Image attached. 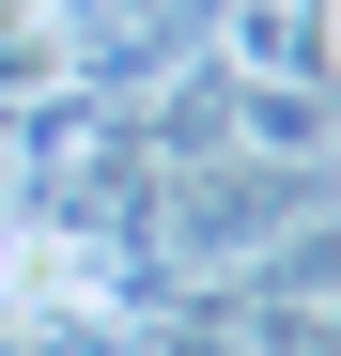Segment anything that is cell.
<instances>
[{
  "instance_id": "1",
  "label": "cell",
  "mask_w": 341,
  "mask_h": 356,
  "mask_svg": "<svg viewBox=\"0 0 341 356\" xmlns=\"http://www.w3.org/2000/svg\"><path fill=\"white\" fill-rule=\"evenodd\" d=\"M217 63H233V78L341 93V16H326V0H217Z\"/></svg>"
}]
</instances>
